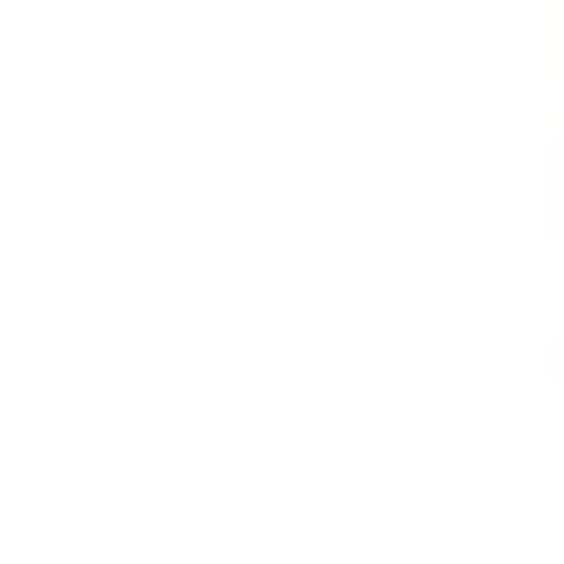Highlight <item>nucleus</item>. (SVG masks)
Listing matches in <instances>:
<instances>
[]
</instances>
